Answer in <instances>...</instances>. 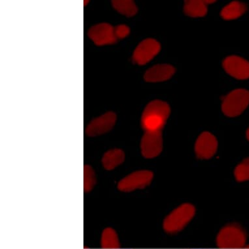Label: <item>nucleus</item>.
<instances>
[{"label":"nucleus","instance_id":"f257e3e1","mask_svg":"<svg viewBox=\"0 0 249 249\" xmlns=\"http://www.w3.org/2000/svg\"><path fill=\"white\" fill-rule=\"evenodd\" d=\"M170 114V108L167 103L159 100L149 103L142 117L143 129L145 131H162Z\"/></svg>","mask_w":249,"mask_h":249},{"label":"nucleus","instance_id":"f03ea898","mask_svg":"<svg viewBox=\"0 0 249 249\" xmlns=\"http://www.w3.org/2000/svg\"><path fill=\"white\" fill-rule=\"evenodd\" d=\"M195 214V208L190 204H184L166 216L163 228L166 232L175 233L181 231L192 220Z\"/></svg>","mask_w":249,"mask_h":249},{"label":"nucleus","instance_id":"7ed1b4c3","mask_svg":"<svg viewBox=\"0 0 249 249\" xmlns=\"http://www.w3.org/2000/svg\"><path fill=\"white\" fill-rule=\"evenodd\" d=\"M247 236L245 231L237 225L223 228L216 237L217 246L221 249H241L245 247Z\"/></svg>","mask_w":249,"mask_h":249},{"label":"nucleus","instance_id":"20e7f679","mask_svg":"<svg viewBox=\"0 0 249 249\" xmlns=\"http://www.w3.org/2000/svg\"><path fill=\"white\" fill-rule=\"evenodd\" d=\"M249 105V91L235 89L223 99L222 110L226 116L235 117L240 115Z\"/></svg>","mask_w":249,"mask_h":249},{"label":"nucleus","instance_id":"39448f33","mask_svg":"<svg viewBox=\"0 0 249 249\" xmlns=\"http://www.w3.org/2000/svg\"><path fill=\"white\" fill-rule=\"evenodd\" d=\"M153 178L152 172L147 170L134 172L121 180L118 184V189L124 192L143 189L150 184Z\"/></svg>","mask_w":249,"mask_h":249},{"label":"nucleus","instance_id":"423d86ee","mask_svg":"<svg viewBox=\"0 0 249 249\" xmlns=\"http://www.w3.org/2000/svg\"><path fill=\"white\" fill-rule=\"evenodd\" d=\"M162 149V131H145L141 141L143 156L150 159L158 156Z\"/></svg>","mask_w":249,"mask_h":249},{"label":"nucleus","instance_id":"0eeeda50","mask_svg":"<svg viewBox=\"0 0 249 249\" xmlns=\"http://www.w3.org/2000/svg\"><path fill=\"white\" fill-rule=\"evenodd\" d=\"M160 51V45L156 40H143L135 49L133 53V60L137 64H146L158 54Z\"/></svg>","mask_w":249,"mask_h":249},{"label":"nucleus","instance_id":"6e6552de","mask_svg":"<svg viewBox=\"0 0 249 249\" xmlns=\"http://www.w3.org/2000/svg\"><path fill=\"white\" fill-rule=\"evenodd\" d=\"M223 68L230 75L237 79L249 78V62L242 57L231 55L223 61Z\"/></svg>","mask_w":249,"mask_h":249},{"label":"nucleus","instance_id":"1a4fd4ad","mask_svg":"<svg viewBox=\"0 0 249 249\" xmlns=\"http://www.w3.org/2000/svg\"><path fill=\"white\" fill-rule=\"evenodd\" d=\"M218 142L212 134L204 132L201 134L195 144L196 156L202 160L212 158L216 152Z\"/></svg>","mask_w":249,"mask_h":249},{"label":"nucleus","instance_id":"9d476101","mask_svg":"<svg viewBox=\"0 0 249 249\" xmlns=\"http://www.w3.org/2000/svg\"><path fill=\"white\" fill-rule=\"evenodd\" d=\"M88 35L90 39L99 46L114 44L118 40L115 36L114 27L106 23L92 27Z\"/></svg>","mask_w":249,"mask_h":249},{"label":"nucleus","instance_id":"9b49d317","mask_svg":"<svg viewBox=\"0 0 249 249\" xmlns=\"http://www.w3.org/2000/svg\"><path fill=\"white\" fill-rule=\"evenodd\" d=\"M116 121V116L114 113H106L90 123L86 129V133L91 137L102 135L112 129Z\"/></svg>","mask_w":249,"mask_h":249},{"label":"nucleus","instance_id":"f8f14e48","mask_svg":"<svg viewBox=\"0 0 249 249\" xmlns=\"http://www.w3.org/2000/svg\"><path fill=\"white\" fill-rule=\"evenodd\" d=\"M175 68L170 65H157L147 71L144 79L149 82L165 81L170 79L175 73Z\"/></svg>","mask_w":249,"mask_h":249},{"label":"nucleus","instance_id":"ddd939ff","mask_svg":"<svg viewBox=\"0 0 249 249\" xmlns=\"http://www.w3.org/2000/svg\"><path fill=\"white\" fill-rule=\"evenodd\" d=\"M247 10V6L245 3L239 2V1H232L224 7L221 15L225 20H234L242 16Z\"/></svg>","mask_w":249,"mask_h":249},{"label":"nucleus","instance_id":"4468645a","mask_svg":"<svg viewBox=\"0 0 249 249\" xmlns=\"http://www.w3.org/2000/svg\"><path fill=\"white\" fill-rule=\"evenodd\" d=\"M184 11L185 14L189 17H204L208 13V5L205 1H200V0L185 1Z\"/></svg>","mask_w":249,"mask_h":249},{"label":"nucleus","instance_id":"2eb2a0df","mask_svg":"<svg viewBox=\"0 0 249 249\" xmlns=\"http://www.w3.org/2000/svg\"><path fill=\"white\" fill-rule=\"evenodd\" d=\"M124 160V153L121 149H112L105 153L103 158V164L107 170H112L120 165Z\"/></svg>","mask_w":249,"mask_h":249},{"label":"nucleus","instance_id":"dca6fc26","mask_svg":"<svg viewBox=\"0 0 249 249\" xmlns=\"http://www.w3.org/2000/svg\"><path fill=\"white\" fill-rule=\"evenodd\" d=\"M112 5L119 13L127 17H133L137 14L138 11L137 7L133 1L117 0L112 1Z\"/></svg>","mask_w":249,"mask_h":249},{"label":"nucleus","instance_id":"f3484780","mask_svg":"<svg viewBox=\"0 0 249 249\" xmlns=\"http://www.w3.org/2000/svg\"><path fill=\"white\" fill-rule=\"evenodd\" d=\"M101 245L103 249H118L120 247L118 235L112 229H107L103 231Z\"/></svg>","mask_w":249,"mask_h":249},{"label":"nucleus","instance_id":"a211bd4d","mask_svg":"<svg viewBox=\"0 0 249 249\" xmlns=\"http://www.w3.org/2000/svg\"><path fill=\"white\" fill-rule=\"evenodd\" d=\"M234 175L237 181L241 182L249 180V158L243 160L242 162L236 166Z\"/></svg>","mask_w":249,"mask_h":249},{"label":"nucleus","instance_id":"6ab92c4d","mask_svg":"<svg viewBox=\"0 0 249 249\" xmlns=\"http://www.w3.org/2000/svg\"><path fill=\"white\" fill-rule=\"evenodd\" d=\"M84 176H85V191H89L93 187V185L95 183V178L94 175V172L93 170L91 169L89 166H86L85 170H84Z\"/></svg>","mask_w":249,"mask_h":249},{"label":"nucleus","instance_id":"aec40b11","mask_svg":"<svg viewBox=\"0 0 249 249\" xmlns=\"http://www.w3.org/2000/svg\"><path fill=\"white\" fill-rule=\"evenodd\" d=\"M115 36L117 39H122L127 37L130 33V28L126 25H118L114 28Z\"/></svg>","mask_w":249,"mask_h":249},{"label":"nucleus","instance_id":"412c9836","mask_svg":"<svg viewBox=\"0 0 249 249\" xmlns=\"http://www.w3.org/2000/svg\"><path fill=\"white\" fill-rule=\"evenodd\" d=\"M205 2L206 3V4L207 5H209V4H212V3H213L214 2H215V1H205Z\"/></svg>","mask_w":249,"mask_h":249},{"label":"nucleus","instance_id":"4be33fe9","mask_svg":"<svg viewBox=\"0 0 249 249\" xmlns=\"http://www.w3.org/2000/svg\"><path fill=\"white\" fill-rule=\"evenodd\" d=\"M246 135H247V139H248V141H249V128L248 130H247V131Z\"/></svg>","mask_w":249,"mask_h":249},{"label":"nucleus","instance_id":"5701e85b","mask_svg":"<svg viewBox=\"0 0 249 249\" xmlns=\"http://www.w3.org/2000/svg\"><path fill=\"white\" fill-rule=\"evenodd\" d=\"M247 248H249V245H248V246H247Z\"/></svg>","mask_w":249,"mask_h":249}]
</instances>
